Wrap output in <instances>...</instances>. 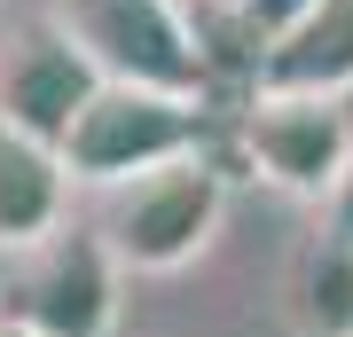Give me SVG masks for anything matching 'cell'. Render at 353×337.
Segmentation results:
<instances>
[{
	"label": "cell",
	"instance_id": "cell-7",
	"mask_svg": "<svg viewBox=\"0 0 353 337\" xmlns=\"http://www.w3.org/2000/svg\"><path fill=\"white\" fill-rule=\"evenodd\" d=\"M71 165L55 141L0 118V251H24L71 220Z\"/></svg>",
	"mask_w": 353,
	"mask_h": 337
},
{
	"label": "cell",
	"instance_id": "cell-3",
	"mask_svg": "<svg viewBox=\"0 0 353 337\" xmlns=\"http://www.w3.org/2000/svg\"><path fill=\"white\" fill-rule=\"evenodd\" d=\"M220 220H228V165L212 150H196V157H173L157 173L110 188L102 236L126 259V275H181L212 251Z\"/></svg>",
	"mask_w": 353,
	"mask_h": 337
},
{
	"label": "cell",
	"instance_id": "cell-2",
	"mask_svg": "<svg viewBox=\"0 0 353 337\" xmlns=\"http://www.w3.org/2000/svg\"><path fill=\"white\" fill-rule=\"evenodd\" d=\"M212 150V102L204 94H165V87H118L102 79V94L79 110L71 141H63V165L79 188H126L141 173L173 157H196Z\"/></svg>",
	"mask_w": 353,
	"mask_h": 337
},
{
	"label": "cell",
	"instance_id": "cell-1",
	"mask_svg": "<svg viewBox=\"0 0 353 337\" xmlns=\"http://www.w3.org/2000/svg\"><path fill=\"white\" fill-rule=\"evenodd\" d=\"M48 16L87 48L102 79L212 102V39L189 0H48Z\"/></svg>",
	"mask_w": 353,
	"mask_h": 337
},
{
	"label": "cell",
	"instance_id": "cell-10",
	"mask_svg": "<svg viewBox=\"0 0 353 337\" xmlns=\"http://www.w3.org/2000/svg\"><path fill=\"white\" fill-rule=\"evenodd\" d=\"M322 227H330V236H345V243H353V173L338 181V196L322 204Z\"/></svg>",
	"mask_w": 353,
	"mask_h": 337
},
{
	"label": "cell",
	"instance_id": "cell-8",
	"mask_svg": "<svg viewBox=\"0 0 353 337\" xmlns=\"http://www.w3.org/2000/svg\"><path fill=\"white\" fill-rule=\"evenodd\" d=\"M252 87L275 94H353V0H314L252 63Z\"/></svg>",
	"mask_w": 353,
	"mask_h": 337
},
{
	"label": "cell",
	"instance_id": "cell-11",
	"mask_svg": "<svg viewBox=\"0 0 353 337\" xmlns=\"http://www.w3.org/2000/svg\"><path fill=\"white\" fill-rule=\"evenodd\" d=\"M189 8L204 16V8H212V16H228V8H236V0H189Z\"/></svg>",
	"mask_w": 353,
	"mask_h": 337
},
{
	"label": "cell",
	"instance_id": "cell-5",
	"mask_svg": "<svg viewBox=\"0 0 353 337\" xmlns=\"http://www.w3.org/2000/svg\"><path fill=\"white\" fill-rule=\"evenodd\" d=\"M236 157L252 165L267 188H283V196L330 204V196H338V181L353 173V118H345V94H275V87H243Z\"/></svg>",
	"mask_w": 353,
	"mask_h": 337
},
{
	"label": "cell",
	"instance_id": "cell-9",
	"mask_svg": "<svg viewBox=\"0 0 353 337\" xmlns=\"http://www.w3.org/2000/svg\"><path fill=\"white\" fill-rule=\"evenodd\" d=\"M290 329L299 337H353V243L345 236H306L290 259Z\"/></svg>",
	"mask_w": 353,
	"mask_h": 337
},
{
	"label": "cell",
	"instance_id": "cell-13",
	"mask_svg": "<svg viewBox=\"0 0 353 337\" xmlns=\"http://www.w3.org/2000/svg\"><path fill=\"white\" fill-rule=\"evenodd\" d=\"M0 283H8V251H0Z\"/></svg>",
	"mask_w": 353,
	"mask_h": 337
},
{
	"label": "cell",
	"instance_id": "cell-6",
	"mask_svg": "<svg viewBox=\"0 0 353 337\" xmlns=\"http://www.w3.org/2000/svg\"><path fill=\"white\" fill-rule=\"evenodd\" d=\"M94 94H102V71L55 16H32V24L0 32V118L8 125H24V134L63 150Z\"/></svg>",
	"mask_w": 353,
	"mask_h": 337
},
{
	"label": "cell",
	"instance_id": "cell-12",
	"mask_svg": "<svg viewBox=\"0 0 353 337\" xmlns=\"http://www.w3.org/2000/svg\"><path fill=\"white\" fill-rule=\"evenodd\" d=\"M0 337H39V329H24V322H8V314H0Z\"/></svg>",
	"mask_w": 353,
	"mask_h": 337
},
{
	"label": "cell",
	"instance_id": "cell-4",
	"mask_svg": "<svg viewBox=\"0 0 353 337\" xmlns=\"http://www.w3.org/2000/svg\"><path fill=\"white\" fill-rule=\"evenodd\" d=\"M118 283L126 259L110 236L87 220H63L55 236L8 251V283H0V314L39 337H110L118 329Z\"/></svg>",
	"mask_w": 353,
	"mask_h": 337
}]
</instances>
